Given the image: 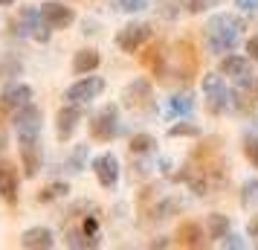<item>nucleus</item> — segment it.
I'll list each match as a JSON object with an SVG mask.
<instances>
[{"instance_id":"f257e3e1","label":"nucleus","mask_w":258,"mask_h":250,"mask_svg":"<svg viewBox=\"0 0 258 250\" xmlns=\"http://www.w3.org/2000/svg\"><path fill=\"white\" fill-rule=\"evenodd\" d=\"M203 35H206L209 53H215V56L235 53V47H238L241 38H244V21L235 18V15H229V12H218L206 21Z\"/></svg>"},{"instance_id":"f03ea898","label":"nucleus","mask_w":258,"mask_h":250,"mask_svg":"<svg viewBox=\"0 0 258 250\" xmlns=\"http://www.w3.org/2000/svg\"><path fill=\"white\" fill-rule=\"evenodd\" d=\"M203 96H206V111L212 117H221L232 108V96H229L223 73H206L203 76Z\"/></svg>"},{"instance_id":"7ed1b4c3","label":"nucleus","mask_w":258,"mask_h":250,"mask_svg":"<svg viewBox=\"0 0 258 250\" xmlns=\"http://www.w3.org/2000/svg\"><path fill=\"white\" fill-rule=\"evenodd\" d=\"M41 125H44V114L32 102L12 111V128L18 134V140H38L41 137Z\"/></svg>"},{"instance_id":"20e7f679","label":"nucleus","mask_w":258,"mask_h":250,"mask_svg":"<svg viewBox=\"0 0 258 250\" xmlns=\"http://www.w3.org/2000/svg\"><path fill=\"white\" fill-rule=\"evenodd\" d=\"M229 96H232V111H238V114H252L258 108V76L246 73L241 79H235Z\"/></svg>"},{"instance_id":"39448f33","label":"nucleus","mask_w":258,"mask_h":250,"mask_svg":"<svg viewBox=\"0 0 258 250\" xmlns=\"http://www.w3.org/2000/svg\"><path fill=\"white\" fill-rule=\"evenodd\" d=\"M154 29L151 24H142V21H131V24H125L122 29L116 32V47L122 49V53H128V56H134V53H140L148 41H151Z\"/></svg>"},{"instance_id":"423d86ee","label":"nucleus","mask_w":258,"mask_h":250,"mask_svg":"<svg viewBox=\"0 0 258 250\" xmlns=\"http://www.w3.org/2000/svg\"><path fill=\"white\" fill-rule=\"evenodd\" d=\"M90 137L99 143H110L119 137V108L105 105L93 119H90Z\"/></svg>"},{"instance_id":"0eeeda50","label":"nucleus","mask_w":258,"mask_h":250,"mask_svg":"<svg viewBox=\"0 0 258 250\" xmlns=\"http://www.w3.org/2000/svg\"><path fill=\"white\" fill-rule=\"evenodd\" d=\"M102 90H105V79L87 73L84 79H79L76 84H70V87L64 90V99H67V102H76V105H87V102H93Z\"/></svg>"},{"instance_id":"6e6552de","label":"nucleus","mask_w":258,"mask_h":250,"mask_svg":"<svg viewBox=\"0 0 258 250\" xmlns=\"http://www.w3.org/2000/svg\"><path fill=\"white\" fill-rule=\"evenodd\" d=\"M84 119V111L82 105H76V102H67V105L61 108L58 114H55V137H58L61 143H67L76 128H79V122Z\"/></svg>"},{"instance_id":"1a4fd4ad","label":"nucleus","mask_w":258,"mask_h":250,"mask_svg":"<svg viewBox=\"0 0 258 250\" xmlns=\"http://www.w3.org/2000/svg\"><path fill=\"white\" fill-rule=\"evenodd\" d=\"M38 9H41V18H44L52 29H67V26L76 21L73 6H67L64 0H44Z\"/></svg>"},{"instance_id":"9d476101","label":"nucleus","mask_w":258,"mask_h":250,"mask_svg":"<svg viewBox=\"0 0 258 250\" xmlns=\"http://www.w3.org/2000/svg\"><path fill=\"white\" fill-rule=\"evenodd\" d=\"M93 175L99 180V186L113 189L119 183V157L113 152H105V155L93 157Z\"/></svg>"},{"instance_id":"9b49d317","label":"nucleus","mask_w":258,"mask_h":250,"mask_svg":"<svg viewBox=\"0 0 258 250\" xmlns=\"http://www.w3.org/2000/svg\"><path fill=\"white\" fill-rule=\"evenodd\" d=\"M122 99H125V105L131 108V111H140V108H151L154 105V90H151V82L148 79H134V82L125 87V93H122Z\"/></svg>"},{"instance_id":"f8f14e48","label":"nucleus","mask_w":258,"mask_h":250,"mask_svg":"<svg viewBox=\"0 0 258 250\" xmlns=\"http://www.w3.org/2000/svg\"><path fill=\"white\" fill-rule=\"evenodd\" d=\"M18 155H21V163H24V175L26 178H35L41 172V163H44L41 137L38 140H18Z\"/></svg>"},{"instance_id":"ddd939ff","label":"nucleus","mask_w":258,"mask_h":250,"mask_svg":"<svg viewBox=\"0 0 258 250\" xmlns=\"http://www.w3.org/2000/svg\"><path fill=\"white\" fill-rule=\"evenodd\" d=\"M21 178H18V169L9 163V160H0V198L6 204H18V195H21Z\"/></svg>"},{"instance_id":"4468645a","label":"nucleus","mask_w":258,"mask_h":250,"mask_svg":"<svg viewBox=\"0 0 258 250\" xmlns=\"http://www.w3.org/2000/svg\"><path fill=\"white\" fill-rule=\"evenodd\" d=\"M29 102H32V87L24 82H9L0 93V105L9 108V111H18V108L29 105Z\"/></svg>"},{"instance_id":"2eb2a0df","label":"nucleus","mask_w":258,"mask_h":250,"mask_svg":"<svg viewBox=\"0 0 258 250\" xmlns=\"http://www.w3.org/2000/svg\"><path fill=\"white\" fill-rule=\"evenodd\" d=\"M21 247L26 250H52L55 247V236L49 227H29L21 233Z\"/></svg>"},{"instance_id":"dca6fc26","label":"nucleus","mask_w":258,"mask_h":250,"mask_svg":"<svg viewBox=\"0 0 258 250\" xmlns=\"http://www.w3.org/2000/svg\"><path fill=\"white\" fill-rule=\"evenodd\" d=\"M177 244H183V247H206L209 244V236H206V230L195 221H183V224L177 227Z\"/></svg>"},{"instance_id":"f3484780","label":"nucleus","mask_w":258,"mask_h":250,"mask_svg":"<svg viewBox=\"0 0 258 250\" xmlns=\"http://www.w3.org/2000/svg\"><path fill=\"white\" fill-rule=\"evenodd\" d=\"M41 21L44 18H41V9L38 6H24L21 15L12 21V26H15V32H18V38H32V32L38 29Z\"/></svg>"},{"instance_id":"a211bd4d","label":"nucleus","mask_w":258,"mask_h":250,"mask_svg":"<svg viewBox=\"0 0 258 250\" xmlns=\"http://www.w3.org/2000/svg\"><path fill=\"white\" fill-rule=\"evenodd\" d=\"M249 56H235V53H226L221 59V73L226 76V79H241V76H246L249 73Z\"/></svg>"},{"instance_id":"6ab92c4d","label":"nucleus","mask_w":258,"mask_h":250,"mask_svg":"<svg viewBox=\"0 0 258 250\" xmlns=\"http://www.w3.org/2000/svg\"><path fill=\"white\" fill-rule=\"evenodd\" d=\"M102 64V56H99V49L87 47V49H79L76 56H73V73L76 76H87V73H96V67Z\"/></svg>"},{"instance_id":"aec40b11","label":"nucleus","mask_w":258,"mask_h":250,"mask_svg":"<svg viewBox=\"0 0 258 250\" xmlns=\"http://www.w3.org/2000/svg\"><path fill=\"white\" fill-rule=\"evenodd\" d=\"M229 230H232V221H229L223 213H209L206 215V236H209V241H221Z\"/></svg>"},{"instance_id":"412c9836","label":"nucleus","mask_w":258,"mask_h":250,"mask_svg":"<svg viewBox=\"0 0 258 250\" xmlns=\"http://www.w3.org/2000/svg\"><path fill=\"white\" fill-rule=\"evenodd\" d=\"M195 111V96L191 93H177L168 99V117L171 119H186Z\"/></svg>"},{"instance_id":"4be33fe9","label":"nucleus","mask_w":258,"mask_h":250,"mask_svg":"<svg viewBox=\"0 0 258 250\" xmlns=\"http://www.w3.org/2000/svg\"><path fill=\"white\" fill-rule=\"evenodd\" d=\"M67 192H70V183L67 180H52L49 186L38 192V204H52L58 201V198H67Z\"/></svg>"},{"instance_id":"5701e85b","label":"nucleus","mask_w":258,"mask_h":250,"mask_svg":"<svg viewBox=\"0 0 258 250\" xmlns=\"http://www.w3.org/2000/svg\"><path fill=\"white\" fill-rule=\"evenodd\" d=\"M154 145H157V140H154L151 134L142 131V134H134V137H131L128 148H131V155H151Z\"/></svg>"},{"instance_id":"b1692460","label":"nucleus","mask_w":258,"mask_h":250,"mask_svg":"<svg viewBox=\"0 0 258 250\" xmlns=\"http://www.w3.org/2000/svg\"><path fill=\"white\" fill-rule=\"evenodd\" d=\"M241 207L249 210V213L258 207V180H246L244 183V189H241Z\"/></svg>"},{"instance_id":"393cba45","label":"nucleus","mask_w":258,"mask_h":250,"mask_svg":"<svg viewBox=\"0 0 258 250\" xmlns=\"http://www.w3.org/2000/svg\"><path fill=\"white\" fill-rule=\"evenodd\" d=\"M200 125H195V122H174L171 128H168V137H200Z\"/></svg>"},{"instance_id":"a878e982","label":"nucleus","mask_w":258,"mask_h":250,"mask_svg":"<svg viewBox=\"0 0 258 250\" xmlns=\"http://www.w3.org/2000/svg\"><path fill=\"white\" fill-rule=\"evenodd\" d=\"M87 155H90V148H87V143L76 145V152H73V157L67 160V169H70V172H82V169H84V160H87Z\"/></svg>"},{"instance_id":"bb28decb","label":"nucleus","mask_w":258,"mask_h":250,"mask_svg":"<svg viewBox=\"0 0 258 250\" xmlns=\"http://www.w3.org/2000/svg\"><path fill=\"white\" fill-rule=\"evenodd\" d=\"M157 12H160V18H177V15L183 12V0H160V6H157Z\"/></svg>"},{"instance_id":"cd10ccee","label":"nucleus","mask_w":258,"mask_h":250,"mask_svg":"<svg viewBox=\"0 0 258 250\" xmlns=\"http://www.w3.org/2000/svg\"><path fill=\"white\" fill-rule=\"evenodd\" d=\"M148 6H151V0H116V9L128 15H137L142 9H148Z\"/></svg>"},{"instance_id":"c85d7f7f","label":"nucleus","mask_w":258,"mask_h":250,"mask_svg":"<svg viewBox=\"0 0 258 250\" xmlns=\"http://www.w3.org/2000/svg\"><path fill=\"white\" fill-rule=\"evenodd\" d=\"M212 6H218V0H183V9L188 15H200L206 9H212Z\"/></svg>"},{"instance_id":"c756f323","label":"nucleus","mask_w":258,"mask_h":250,"mask_svg":"<svg viewBox=\"0 0 258 250\" xmlns=\"http://www.w3.org/2000/svg\"><path fill=\"white\" fill-rule=\"evenodd\" d=\"M244 155H246V160L258 169V137H252V134L244 137Z\"/></svg>"},{"instance_id":"7c9ffc66","label":"nucleus","mask_w":258,"mask_h":250,"mask_svg":"<svg viewBox=\"0 0 258 250\" xmlns=\"http://www.w3.org/2000/svg\"><path fill=\"white\" fill-rule=\"evenodd\" d=\"M82 230H84L90 238H99V218H96V215H84Z\"/></svg>"},{"instance_id":"2f4dec72","label":"nucleus","mask_w":258,"mask_h":250,"mask_svg":"<svg viewBox=\"0 0 258 250\" xmlns=\"http://www.w3.org/2000/svg\"><path fill=\"white\" fill-rule=\"evenodd\" d=\"M221 247H235V250H241L246 247V241L241 236H235V233H226V236L221 238Z\"/></svg>"},{"instance_id":"473e14b6","label":"nucleus","mask_w":258,"mask_h":250,"mask_svg":"<svg viewBox=\"0 0 258 250\" xmlns=\"http://www.w3.org/2000/svg\"><path fill=\"white\" fill-rule=\"evenodd\" d=\"M246 56H249V61H252V64H258V32L246 38Z\"/></svg>"},{"instance_id":"72a5a7b5","label":"nucleus","mask_w":258,"mask_h":250,"mask_svg":"<svg viewBox=\"0 0 258 250\" xmlns=\"http://www.w3.org/2000/svg\"><path fill=\"white\" fill-rule=\"evenodd\" d=\"M235 6L241 12H258V0H235Z\"/></svg>"},{"instance_id":"f704fd0d","label":"nucleus","mask_w":258,"mask_h":250,"mask_svg":"<svg viewBox=\"0 0 258 250\" xmlns=\"http://www.w3.org/2000/svg\"><path fill=\"white\" fill-rule=\"evenodd\" d=\"M246 230H249V236L255 238L258 241V218H252V221H249V227H246Z\"/></svg>"},{"instance_id":"c9c22d12","label":"nucleus","mask_w":258,"mask_h":250,"mask_svg":"<svg viewBox=\"0 0 258 250\" xmlns=\"http://www.w3.org/2000/svg\"><path fill=\"white\" fill-rule=\"evenodd\" d=\"M168 244H171L168 238H157V241H151V247H168Z\"/></svg>"},{"instance_id":"e433bc0d","label":"nucleus","mask_w":258,"mask_h":250,"mask_svg":"<svg viewBox=\"0 0 258 250\" xmlns=\"http://www.w3.org/2000/svg\"><path fill=\"white\" fill-rule=\"evenodd\" d=\"M15 0H0V6H12Z\"/></svg>"}]
</instances>
